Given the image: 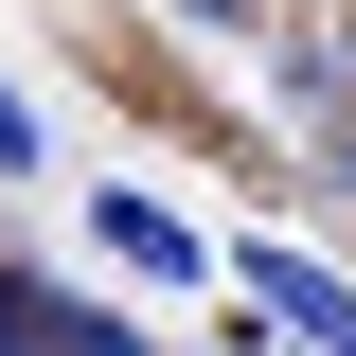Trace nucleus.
Returning <instances> with one entry per match:
<instances>
[{
  "label": "nucleus",
  "instance_id": "f03ea898",
  "mask_svg": "<svg viewBox=\"0 0 356 356\" xmlns=\"http://www.w3.org/2000/svg\"><path fill=\"white\" fill-rule=\"evenodd\" d=\"M89 232H107V267H143V285H214V232L178 214V196H107Z\"/></svg>",
  "mask_w": 356,
  "mask_h": 356
},
{
  "label": "nucleus",
  "instance_id": "7ed1b4c3",
  "mask_svg": "<svg viewBox=\"0 0 356 356\" xmlns=\"http://www.w3.org/2000/svg\"><path fill=\"white\" fill-rule=\"evenodd\" d=\"M36 356H161V339L107 321V303H72V285H36Z\"/></svg>",
  "mask_w": 356,
  "mask_h": 356
},
{
  "label": "nucleus",
  "instance_id": "f257e3e1",
  "mask_svg": "<svg viewBox=\"0 0 356 356\" xmlns=\"http://www.w3.org/2000/svg\"><path fill=\"white\" fill-rule=\"evenodd\" d=\"M232 285L267 303V339H285V356H356V285H339L321 250H232Z\"/></svg>",
  "mask_w": 356,
  "mask_h": 356
},
{
  "label": "nucleus",
  "instance_id": "20e7f679",
  "mask_svg": "<svg viewBox=\"0 0 356 356\" xmlns=\"http://www.w3.org/2000/svg\"><path fill=\"white\" fill-rule=\"evenodd\" d=\"M36 161H54V125L18 107V89H0V178H36Z\"/></svg>",
  "mask_w": 356,
  "mask_h": 356
}]
</instances>
